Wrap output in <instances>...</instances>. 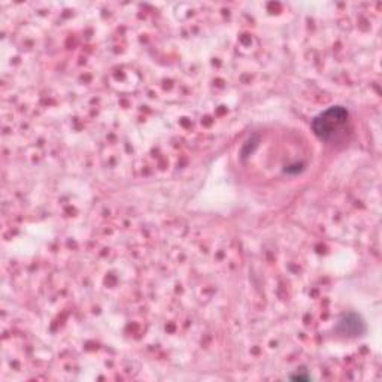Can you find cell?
I'll use <instances>...</instances> for the list:
<instances>
[{"mask_svg": "<svg viewBox=\"0 0 382 382\" xmlns=\"http://www.w3.org/2000/svg\"><path fill=\"white\" fill-rule=\"evenodd\" d=\"M348 118L350 113L345 108L332 106L314 120L312 129L323 141H333L340 130H343V127L347 125Z\"/></svg>", "mask_w": 382, "mask_h": 382, "instance_id": "1", "label": "cell"}, {"mask_svg": "<svg viewBox=\"0 0 382 382\" xmlns=\"http://www.w3.org/2000/svg\"><path fill=\"white\" fill-rule=\"evenodd\" d=\"M363 330V323L357 315H348L339 323V332L345 336H359Z\"/></svg>", "mask_w": 382, "mask_h": 382, "instance_id": "2", "label": "cell"}]
</instances>
